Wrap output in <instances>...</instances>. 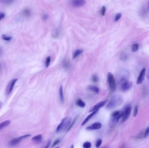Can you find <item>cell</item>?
I'll use <instances>...</instances> for the list:
<instances>
[{"label": "cell", "instance_id": "obj_1", "mask_svg": "<svg viewBox=\"0 0 149 148\" xmlns=\"http://www.w3.org/2000/svg\"><path fill=\"white\" fill-rule=\"evenodd\" d=\"M123 100V97L122 95L115 94L111 97L109 103L106 105V108L109 110L114 109L122 104Z\"/></svg>", "mask_w": 149, "mask_h": 148}, {"label": "cell", "instance_id": "obj_2", "mask_svg": "<svg viewBox=\"0 0 149 148\" xmlns=\"http://www.w3.org/2000/svg\"><path fill=\"white\" fill-rule=\"evenodd\" d=\"M123 112L122 111H115L111 115L109 126L110 128L113 127L116 124L121 117H122Z\"/></svg>", "mask_w": 149, "mask_h": 148}, {"label": "cell", "instance_id": "obj_3", "mask_svg": "<svg viewBox=\"0 0 149 148\" xmlns=\"http://www.w3.org/2000/svg\"><path fill=\"white\" fill-rule=\"evenodd\" d=\"M72 121V118L70 117H67L63 119L62 122L58 126L56 131L57 133L65 130L69 127Z\"/></svg>", "mask_w": 149, "mask_h": 148}, {"label": "cell", "instance_id": "obj_4", "mask_svg": "<svg viewBox=\"0 0 149 148\" xmlns=\"http://www.w3.org/2000/svg\"><path fill=\"white\" fill-rule=\"evenodd\" d=\"M108 82L110 89L112 91L115 90L116 89V83L115 78L112 73L110 72L108 73Z\"/></svg>", "mask_w": 149, "mask_h": 148}, {"label": "cell", "instance_id": "obj_5", "mask_svg": "<svg viewBox=\"0 0 149 148\" xmlns=\"http://www.w3.org/2000/svg\"><path fill=\"white\" fill-rule=\"evenodd\" d=\"M133 82L132 81H124L120 83V88L123 91H127L130 90L133 86Z\"/></svg>", "mask_w": 149, "mask_h": 148}, {"label": "cell", "instance_id": "obj_6", "mask_svg": "<svg viewBox=\"0 0 149 148\" xmlns=\"http://www.w3.org/2000/svg\"><path fill=\"white\" fill-rule=\"evenodd\" d=\"M132 110V107L130 105H128L125 107V109L123 112V114L122 116L121 122H125L128 119V118L130 115L131 112Z\"/></svg>", "mask_w": 149, "mask_h": 148}, {"label": "cell", "instance_id": "obj_7", "mask_svg": "<svg viewBox=\"0 0 149 148\" xmlns=\"http://www.w3.org/2000/svg\"><path fill=\"white\" fill-rule=\"evenodd\" d=\"M130 75L129 71L127 70H123L120 72L119 78V83L120 84L124 82V81H127L128 77Z\"/></svg>", "mask_w": 149, "mask_h": 148}, {"label": "cell", "instance_id": "obj_8", "mask_svg": "<svg viewBox=\"0 0 149 148\" xmlns=\"http://www.w3.org/2000/svg\"><path fill=\"white\" fill-rule=\"evenodd\" d=\"M86 4L85 0H71V4L74 7L78 8L83 6Z\"/></svg>", "mask_w": 149, "mask_h": 148}, {"label": "cell", "instance_id": "obj_9", "mask_svg": "<svg viewBox=\"0 0 149 148\" xmlns=\"http://www.w3.org/2000/svg\"><path fill=\"white\" fill-rule=\"evenodd\" d=\"M145 74H146V68H144L141 70L137 79L136 83L138 85L141 84V83H143L145 79Z\"/></svg>", "mask_w": 149, "mask_h": 148}, {"label": "cell", "instance_id": "obj_10", "mask_svg": "<svg viewBox=\"0 0 149 148\" xmlns=\"http://www.w3.org/2000/svg\"><path fill=\"white\" fill-rule=\"evenodd\" d=\"M30 136H31V135H26L21 136H20L18 138H15V139H12V140L10 141V145L12 146H15L16 145L18 144L22 139L28 138Z\"/></svg>", "mask_w": 149, "mask_h": 148}, {"label": "cell", "instance_id": "obj_11", "mask_svg": "<svg viewBox=\"0 0 149 148\" xmlns=\"http://www.w3.org/2000/svg\"><path fill=\"white\" fill-rule=\"evenodd\" d=\"M108 100H104V101H102L100 102L99 103H97L96 105H95L93 107L91 108L90 110H89V112H93L98 110L101 108H102L105 105V104L107 103Z\"/></svg>", "mask_w": 149, "mask_h": 148}, {"label": "cell", "instance_id": "obj_12", "mask_svg": "<svg viewBox=\"0 0 149 148\" xmlns=\"http://www.w3.org/2000/svg\"><path fill=\"white\" fill-rule=\"evenodd\" d=\"M17 81H18V79H15L9 82V83L8 84V86L7 87V90H6V93L8 95L10 94L11 91H12L13 87Z\"/></svg>", "mask_w": 149, "mask_h": 148}, {"label": "cell", "instance_id": "obj_13", "mask_svg": "<svg viewBox=\"0 0 149 148\" xmlns=\"http://www.w3.org/2000/svg\"><path fill=\"white\" fill-rule=\"evenodd\" d=\"M101 126H102V125L100 122H95L91 126L86 128V130H98L101 127Z\"/></svg>", "mask_w": 149, "mask_h": 148}, {"label": "cell", "instance_id": "obj_14", "mask_svg": "<svg viewBox=\"0 0 149 148\" xmlns=\"http://www.w3.org/2000/svg\"><path fill=\"white\" fill-rule=\"evenodd\" d=\"M99 110H96V111H95L94 112H92L89 115V116H88L87 118H86V119H85V120H84V121L82 123V126H83V125H85L86 123V122H87L88 121H89V120L91 118V117H92L93 116V115H94L97 112H98V111Z\"/></svg>", "mask_w": 149, "mask_h": 148}, {"label": "cell", "instance_id": "obj_15", "mask_svg": "<svg viewBox=\"0 0 149 148\" xmlns=\"http://www.w3.org/2000/svg\"><path fill=\"white\" fill-rule=\"evenodd\" d=\"M32 140L36 143H40L42 140V137L41 135H38L34 137L32 139Z\"/></svg>", "mask_w": 149, "mask_h": 148}, {"label": "cell", "instance_id": "obj_16", "mask_svg": "<svg viewBox=\"0 0 149 148\" xmlns=\"http://www.w3.org/2000/svg\"><path fill=\"white\" fill-rule=\"evenodd\" d=\"M88 89L94 92L95 93L98 94L99 93V89L96 86L90 85V86H89Z\"/></svg>", "mask_w": 149, "mask_h": 148}, {"label": "cell", "instance_id": "obj_17", "mask_svg": "<svg viewBox=\"0 0 149 148\" xmlns=\"http://www.w3.org/2000/svg\"><path fill=\"white\" fill-rule=\"evenodd\" d=\"M76 104L77 106L83 108L86 106V103L81 99H78L76 102Z\"/></svg>", "mask_w": 149, "mask_h": 148}, {"label": "cell", "instance_id": "obj_18", "mask_svg": "<svg viewBox=\"0 0 149 148\" xmlns=\"http://www.w3.org/2000/svg\"><path fill=\"white\" fill-rule=\"evenodd\" d=\"M10 121L9 120H7L0 123V130H1L3 128L8 126L10 124Z\"/></svg>", "mask_w": 149, "mask_h": 148}, {"label": "cell", "instance_id": "obj_19", "mask_svg": "<svg viewBox=\"0 0 149 148\" xmlns=\"http://www.w3.org/2000/svg\"><path fill=\"white\" fill-rule=\"evenodd\" d=\"M59 96L61 101L62 103L64 102V94H63V90L62 86H61L59 89Z\"/></svg>", "mask_w": 149, "mask_h": 148}, {"label": "cell", "instance_id": "obj_20", "mask_svg": "<svg viewBox=\"0 0 149 148\" xmlns=\"http://www.w3.org/2000/svg\"><path fill=\"white\" fill-rule=\"evenodd\" d=\"M83 52V50L81 49H77L76 50L75 52L73 54V59H75L76 57L78 56L79 55L81 54Z\"/></svg>", "mask_w": 149, "mask_h": 148}, {"label": "cell", "instance_id": "obj_21", "mask_svg": "<svg viewBox=\"0 0 149 148\" xmlns=\"http://www.w3.org/2000/svg\"><path fill=\"white\" fill-rule=\"evenodd\" d=\"M139 49V44H133L132 46L131 49L133 52H136Z\"/></svg>", "mask_w": 149, "mask_h": 148}, {"label": "cell", "instance_id": "obj_22", "mask_svg": "<svg viewBox=\"0 0 149 148\" xmlns=\"http://www.w3.org/2000/svg\"><path fill=\"white\" fill-rule=\"evenodd\" d=\"M61 31L59 28L55 32V34H54V37L55 38H58L60 36Z\"/></svg>", "mask_w": 149, "mask_h": 148}, {"label": "cell", "instance_id": "obj_23", "mask_svg": "<svg viewBox=\"0 0 149 148\" xmlns=\"http://www.w3.org/2000/svg\"><path fill=\"white\" fill-rule=\"evenodd\" d=\"M1 37H2V39L3 40H6V41H10L12 39V37L11 36H7V35H5V34H3Z\"/></svg>", "mask_w": 149, "mask_h": 148}, {"label": "cell", "instance_id": "obj_24", "mask_svg": "<svg viewBox=\"0 0 149 148\" xmlns=\"http://www.w3.org/2000/svg\"><path fill=\"white\" fill-rule=\"evenodd\" d=\"M51 63V57H47L46 61H45V67H49L50 65V63Z\"/></svg>", "mask_w": 149, "mask_h": 148}, {"label": "cell", "instance_id": "obj_25", "mask_svg": "<svg viewBox=\"0 0 149 148\" xmlns=\"http://www.w3.org/2000/svg\"><path fill=\"white\" fill-rule=\"evenodd\" d=\"M138 107L137 105H136L134 107V111H133V116L134 117H136L137 116V115L138 114Z\"/></svg>", "mask_w": 149, "mask_h": 148}, {"label": "cell", "instance_id": "obj_26", "mask_svg": "<svg viewBox=\"0 0 149 148\" xmlns=\"http://www.w3.org/2000/svg\"><path fill=\"white\" fill-rule=\"evenodd\" d=\"M24 14L26 17H29L31 15V11L28 9H26L24 11Z\"/></svg>", "mask_w": 149, "mask_h": 148}, {"label": "cell", "instance_id": "obj_27", "mask_svg": "<svg viewBox=\"0 0 149 148\" xmlns=\"http://www.w3.org/2000/svg\"><path fill=\"white\" fill-rule=\"evenodd\" d=\"M83 147L84 148H89L91 147V143L90 142H86L83 144Z\"/></svg>", "mask_w": 149, "mask_h": 148}, {"label": "cell", "instance_id": "obj_28", "mask_svg": "<svg viewBox=\"0 0 149 148\" xmlns=\"http://www.w3.org/2000/svg\"><path fill=\"white\" fill-rule=\"evenodd\" d=\"M102 140L100 139H98L96 141V147L97 148H99V147L102 144Z\"/></svg>", "mask_w": 149, "mask_h": 148}, {"label": "cell", "instance_id": "obj_29", "mask_svg": "<svg viewBox=\"0 0 149 148\" xmlns=\"http://www.w3.org/2000/svg\"><path fill=\"white\" fill-rule=\"evenodd\" d=\"M149 135V127L146 128L145 132L144 133V138H146V137Z\"/></svg>", "mask_w": 149, "mask_h": 148}, {"label": "cell", "instance_id": "obj_30", "mask_svg": "<svg viewBox=\"0 0 149 148\" xmlns=\"http://www.w3.org/2000/svg\"><path fill=\"white\" fill-rule=\"evenodd\" d=\"M106 12V8L105 6L102 7V9L101 10V14L102 16H104Z\"/></svg>", "mask_w": 149, "mask_h": 148}, {"label": "cell", "instance_id": "obj_31", "mask_svg": "<svg viewBox=\"0 0 149 148\" xmlns=\"http://www.w3.org/2000/svg\"><path fill=\"white\" fill-rule=\"evenodd\" d=\"M92 81H93L94 82H97L98 81H99V78H98L97 75H94L92 76Z\"/></svg>", "mask_w": 149, "mask_h": 148}, {"label": "cell", "instance_id": "obj_32", "mask_svg": "<svg viewBox=\"0 0 149 148\" xmlns=\"http://www.w3.org/2000/svg\"><path fill=\"white\" fill-rule=\"evenodd\" d=\"M121 17V14L120 13H118L115 16V21H119Z\"/></svg>", "mask_w": 149, "mask_h": 148}, {"label": "cell", "instance_id": "obj_33", "mask_svg": "<svg viewBox=\"0 0 149 148\" xmlns=\"http://www.w3.org/2000/svg\"><path fill=\"white\" fill-rule=\"evenodd\" d=\"M60 139H56V140L55 141V142H54V143L53 144V145H52V147L53 146H56V145H57L58 143H59L60 142Z\"/></svg>", "mask_w": 149, "mask_h": 148}, {"label": "cell", "instance_id": "obj_34", "mask_svg": "<svg viewBox=\"0 0 149 148\" xmlns=\"http://www.w3.org/2000/svg\"><path fill=\"white\" fill-rule=\"evenodd\" d=\"M121 59L123 60H126V59L127 58V56H126V55L123 54L121 55Z\"/></svg>", "mask_w": 149, "mask_h": 148}, {"label": "cell", "instance_id": "obj_35", "mask_svg": "<svg viewBox=\"0 0 149 148\" xmlns=\"http://www.w3.org/2000/svg\"><path fill=\"white\" fill-rule=\"evenodd\" d=\"M5 15L4 13H0V21H1L3 18H5Z\"/></svg>", "mask_w": 149, "mask_h": 148}, {"label": "cell", "instance_id": "obj_36", "mask_svg": "<svg viewBox=\"0 0 149 148\" xmlns=\"http://www.w3.org/2000/svg\"><path fill=\"white\" fill-rule=\"evenodd\" d=\"M51 141H48V143H47V144H46V146L45 147V148H48V147H49L50 144H51Z\"/></svg>", "mask_w": 149, "mask_h": 148}, {"label": "cell", "instance_id": "obj_37", "mask_svg": "<svg viewBox=\"0 0 149 148\" xmlns=\"http://www.w3.org/2000/svg\"><path fill=\"white\" fill-rule=\"evenodd\" d=\"M48 18V15L46 14H44L43 16V19L44 20H46L47 18Z\"/></svg>", "mask_w": 149, "mask_h": 148}, {"label": "cell", "instance_id": "obj_38", "mask_svg": "<svg viewBox=\"0 0 149 148\" xmlns=\"http://www.w3.org/2000/svg\"><path fill=\"white\" fill-rule=\"evenodd\" d=\"M2 49L0 47V56H1V55L2 54Z\"/></svg>", "mask_w": 149, "mask_h": 148}, {"label": "cell", "instance_id": "obj_39", "mask_svg": "<svg viewBox=\"0 0 149 148\" xmlns=\"http://www.w3.org/2000/svg\"><path fill=\"white\" fill-rule=\"evenodd\" d=\"M2 103L1 101H0V109L1 108V107H2Z\"/></svg>", "mask_w": 149, "mask_h": 148}, {"label": "cell", "instance_id": "obj_40", "mask_svg": "<svg viewBox=\"0 0 149 148\" xmlns=\"http://www.w3.org/2000/svg\"><path fill=\"white\" fill-rule=\"evenodd\" d=\"M147 78L149 79V69L148 72V73H147Z\"/></svg>", "mask_w": 149, "mask_h": 148}]
</instances>
